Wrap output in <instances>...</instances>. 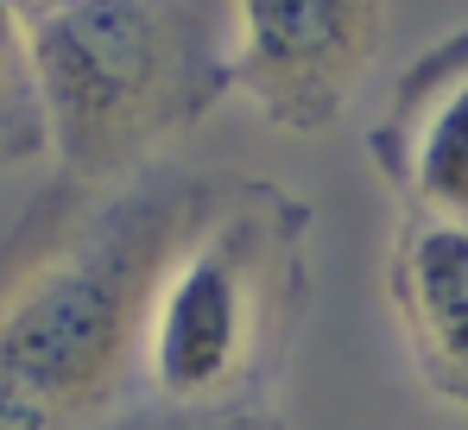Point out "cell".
Listing matches in <instances>:
<instances>
[{"label":"cell","instance_id":"obj_1","mask_svg":"<svg viewBox=\"0 0 468 430\" xmlns=\"http://www.w3.org/2000/svg\"><path fill=\"white\" fill-rule=\"evenodd\" d=\"M222 171L58 177L0 247V430H108L146 399L158 279Z\"/></svg>","mask_w":468,"mask_h":430},{"label":"cell","instance_id":"obj_2","mask_svg":"<svg viewBox=\"0 0 468 430\" xmlns=\"http://www.w3.org/2000/svg\"><path fill=\"white\" fill-rule=\"evenodd\" d=\"M316 210L272 184L222 171L209 210L177 241L146 323V399L171 412L272 405L311 317Z\"/></svg>","mask_w":468,"mask_h":430},{"label":"cell","instance_id":"obj_3","mask_svg":"<svg viewBox=\"0 0 468 430\" xmlns=\"http://www.w3.org/2000/svg\"><path fill=\"white\" fill-rule=\"evenodd\" d=\"M32 58L70 184L165 165L229 95V45L203 0H32Z\"/></svg>","mask_w":468,"mask_h":430},{"label":"cell","instance_id":"obj_4","mask_svg":"<svg viewBox=\"0 0 468 430\" xmlns=\"http://www.w3.org/2000/svg\"><path fill=\"white\" fill-rule=\"evenodd\" d=\"M229 95L279 134L335 127L387 45V0H229Z\"/></svg>","mask_w":468,"mask_h":430},{"label":"cell","instance_id":"obj_5","mask_svg":"<svg viewBox=\"0 0 468 430\" xmlns=\"http://www.w3.org/2000/svg\"><path fill=\"white\" fill-rule=\"evenodd\" d=\"M367 158L399 210L468 221V26L431 38L392 76Z\"/></svg>","mask_w":468,"mask_h":430},{"label":"cell","instance_id":"obj_6","mask_svg":"<svg viewBox=\"0 0 468 430\" xmlns=\"http://www.w3.org/2000/svg\"><path fill=\"white\" fill-rule=\"evenodd\" d=\"M387 304L424 392L468 418V221L399 210L387 241Z\"/></svg>","mask_w":468,"mask_h":430},{"label":"cell","instance_id":"obj_7","mask_svg":"<svg viewBox=\"0 0 468 430\" xmlns=\"http://www.w3.org/2000/svg\"><path fill=\"white\" fill-rule=\"evenodd\" d=\"M51 152L45 89L32 58V0H0V171Z\"/></svg>","mask_w":468,"mask_h":430},{"label":"cell","instance_id":"obj_8","mask_svg":"<svg viewBox=\"0 0 468 430\" xmlns=\"http://www.w3.org/2000/svg\"><path fill=\"white\" fill-rule=\"evenodd\" d=\"M108 430H292L272 405L253 412H171V405H133L127 418H114Z\"/></svg>","mask_w":468,"mask_h":430}]
</instances>
